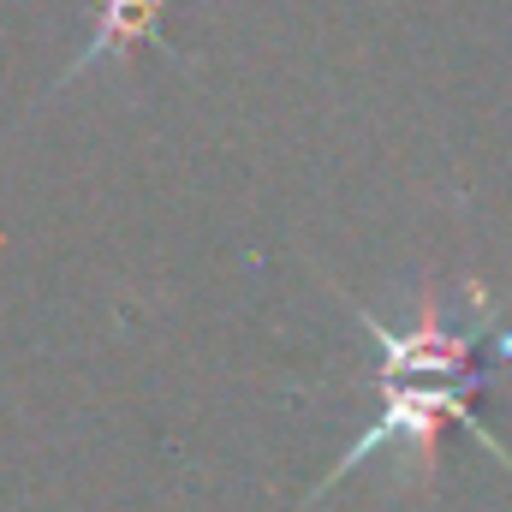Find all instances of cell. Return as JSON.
<instances>
[{"label": "cell", "instance_id": "obj_1", "mask_svg": "<svg viewBox=\"0 0 512 512\" xmlns=\"http://www.w3.org/2000/svg\"><path fill=\"white\" fill-rule=\"evenodd\" d=\"M340 298H346V286L340 280H328ZM346 310L370 328V340L382 346V411H376V423L334 459V471L316 483V495H328L340 477H352L364 459H376L387 447H399V453H411V471L417 477H429L435 471V447H441V435L459 423V429H471L501 465L512 471V453L477 423V411H471V393L483 382H495V370L512 364V322H507V298H495L483 280H459V304L447 298V292H423L417 298V310L405 316V322H382L370 304H358V298H346ZM310 495V501H316Z\"/></svg>", "mask_w": 512, "mask_h": 512}, {"label": "cell", "instance_id": "obj_2", "mask_svg": "<svg viewBox=\"0 0 512 512\" xmlns=\"http://www.w3.org/2000/svg\"><path fill=\"white\" fill-rule=\"evenodd\" d=\"M161 18H167V0H96V30H90V48L66 66L60 90L78 84L84 72H96L102 60H131L137 48H149L161 36Z\"/></svg>", "mask_w": 512, "mask_h": 512}]
</instances>
